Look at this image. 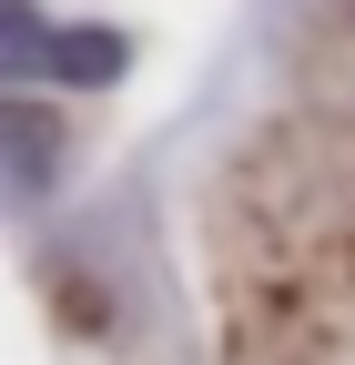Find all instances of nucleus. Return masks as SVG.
I'll return each instance as SVG.
<instances>
[{
    "label": "nucleus",
    "mask_w": 355,
    "mask_h": 365,
    "mask_svg": "<svg viewBox=\"0 0 355 365\" xmlns=\"http://www.w3.org/2000/svg\"><path fill=\"white\" fill-rule=\"evenodd\" d=\"M41 61H51L61 81H112L122 71V41L112 31H61V41H41Z\"/></svg>",
    "instance_id": "obj_1"
},
{
    "label": "nucleus",
    "mask_w": 355,
    "mask_h": 365,
    "mask_svg": "<svg viewBox=\"0 0 355 365\" xmlns=\"http://www.w3.org/2000/svg\"><path fill=\"white\" fill-rule=\"evenodd\" d=\"M11 153H21V193H41V182H51V132H41L31 102L11 112Z\"/></svg>",
    "instance_id": "obj_2"
}]
</instances>
